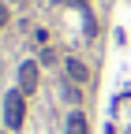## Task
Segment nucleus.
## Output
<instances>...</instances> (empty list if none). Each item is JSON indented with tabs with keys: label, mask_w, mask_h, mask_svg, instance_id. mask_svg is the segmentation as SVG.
Returning <instances> with one entry per match:
<instances>
[{
	"label": "nucleus",
	"mask_w": 131,
	"mask_h": 134,
	"mask_svg": "<svg viewBox=\"0 0 131 134\" xmlns=\"http://www.w3.org/2000/svg\"><path fill=\"white\" fill-rule=\"evenodd\" d=\"M26 123V93L23 90H8L4 93V127L8 130H23Z\"/></svg>",
	"instance_id": "1"
},
{
	"label": "nucleus",
	"mask_w": 131,
	"mask_h": 134,
	"mask_svg": "<svg viewBox=\"0 0 131 134\" xmlns=\"http://www.w3.org/2000/svg\"><path fill=\"white\" fill-rule=\"evenodd\" d=\"M38 78H41V75H38V63H34V60H23V63H19V90H23L26 97L38 90Z\"/></svg>",
	"instance_id": "2"
},
{
	"label": "nucleus",
	"mask_w": 131,
	"mask_h": 134,
	"mask_svg": "<svg viewBox=\"0 0 131 134\" xmlns=\"http://www.w3.org/2000/svg\"><path fill=\"white\" fill-rule=\"evenodd\" d=\"M64 67H68V82H75V86H86V82H90V67H86L83 60L68 56V63H64Z\"/></svg>",
	"instance_id": "3"
},
{
	"label": "nucleus",
	"mask_w": 131,
	"mask_h": 134,
	"mask_svg": "<svg viewBox=\"0 0 131 134\" xmlns=\"http://www.w3.org/2000/svg\"><path fill=\"white\" fill-rule=\"evenodd\" d=\"M64 127H68V134H90V119H86L83 108H75V112L68 115V123H64Z\"/></svg>",
	"instance_id": "4"
},
{
	"label": "nucleus",
	"mask_w": 131,
	"mask_h": 134,
	"mask_svg": "<svg viewBox=\"0 0 131 134\" xmlns=\"http://www.w3.org/2000/svg\"><path fill=\"white\" fill-rule=\"evenodd\" d=\"M64 100H71V104H79V100H83V93H79L75 82H64Z\"/></svg>",
	"instance_id": "5"
},
{
	"label": "nucleus",
	"mask_w": 131,
	"mask_h": 134,
	"mask_svg": "<svg viewBox=\"0 0 131 134\" xmlns=\"http://www.w3.org/2000/svg\"><path fill=\"white\" fill-rule=\"evenodd\" d=\"M83 26H86V34H90V37L97 34V23H94V15H90V8H86V15H83Z\"/></svg>",
	"instance_id": "6"
},
{
	"label": "nucleus",
	"mask_w": 131,
	"mask_h": 134,
	"mask_svg": "<svg viewBox=\"0 0 131 134\" xmlns=\"http://www.w3.org/2000/svg\"><path fill=\"white\" fill-rule=\"evenodd\" d=\"M8 19H11V11H8V4H0V26H8Z\"/></svg>",
	"instance_id": "7"
},
{
	"label": "nucleus",
	"mask_w": 131,
	"mask_h": 134,
	"mask_svg": "<svg viewBox=\"0 0 131 134\" xmlns=\"http://www.w3.org/2000/svg\"><path fill=\"white\" fill-rule=\"evenodd\" d=\"M71 4H75V8H86V4H90V0H71Z\"/></svg>",
	"instance_id": "8"
},
{
	"label": "nucleus",
	"mask_w": 131,
	"mask_h": 134,
	"mask_svg": "<svg viewBox=\"0 0 131 134\" xmlns=\"http://www.w3.org/2000/svg\"><path fill=\"white\" fill-rule=\"evenodd\" d=\"M56 4H71V0H56Z\"/></svg>",
	"instance_id": "9"
},
{
	"label": "nucleus",
	"mask_w": 131,
	"mask_h": 134,
	"mask_svg": "<svg viewBox=\"0 0 131 134\" xmlns=\"http://www.w3.org/2000/svg\"><path fill=\"white\" fill-rule=\"evenodd\" d=\"M15 4H23V0H15Z\"/></svg>",
	"instance_id": "10"
}]
</instances>
